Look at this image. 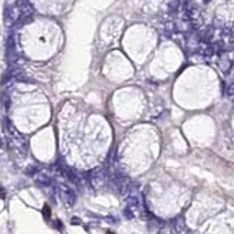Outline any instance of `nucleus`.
I'll return each mask as SVG.
<instances>
[{"mask_svg": "<svg viewBox=\"0 0 234 234\" xmlns=\"http://www.w3.org/2000/svg\"><path fill=\"white\" fill-rule=\"evenodd\" d=\"M225 95H227L228 98H234V82L228 84V86H227V91H225Z\"/></svg>", "mask_w": 234, "mask_h": 234, "instance_id": "obj_4", "label": "nucleus"}, {"mask_svg": "<svg viewBox=\"0 0 234 234\" xmlns=\"http://www.w3.org/2000/svg\"><path fill=\"white\" fill-rule=\"evenodd\" d=\"M36 181H38L39 184H42V185H47V184H50V177L46 175L45 173H39L38 175H36Z\"/></svg>", "mask_w": 234, "mask_h": 234, "instance_id": "obj_1", "label": "nucleus"}, {"mask_svg": "<svg viewBox=\"0 0 234 234\" xmlns=\"http://www.w3.org/2000/svg\"><path fill=\"white\" fill-rule=\"evenodd\" d=\"M184 227H185V223H184L183 218H177L175 220V230L177 231H183Z\"/></svg>", "mask_w": 234, "mask_h": 234, "instance_id": "obj_3", "label": "nucleus"}, {"mask_svg": "<svg viewBox=\"0 0 234 234\" xmlns=\"http://www.w3.org/2000/svg\"><path fill=\"white\" fill-rule=\"evenodd\" d=\"M0 144H2V141H0Z\"/></svg>", "mask_w": 234, "mask_h": 234, "instance_id": "obj_6", "label": "nucleus"}, {"mask_svg": "<svg viewBox=\"0 0 234 234\" xmlns=\"http://www.w3.org/2000/svg\"><path fill=\"white\" fill-rule=\"evenodd\" d=\"M211 0H204V3H210Z\"/></svg>", "mask_w": 234, "mask_h": 234, "instance_id": "obj_5", "label": "nucleus"}, {"mask_svg": "<svg viewBox=\"0 0 234 234\" xmlns=\"http://www.w3.org/2000/svg\"><path fill=\"white\" fill-rule=\"evenodd\" d=\"M178 9H180V2H178V0H174V2H171V3L168 5L169 13H175Z\"/></svg>", "mask_w": 234, "mask_h": 234, "instance_id": "obj_2", "label": "nucleus"}]
</instances>
